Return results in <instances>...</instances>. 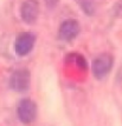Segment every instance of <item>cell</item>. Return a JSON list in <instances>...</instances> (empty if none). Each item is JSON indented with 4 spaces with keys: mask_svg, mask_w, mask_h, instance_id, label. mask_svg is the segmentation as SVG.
<instances>
[{
    "mask_svg": "<svg viewBox=\"0 0 122 126\" xmlns=\"http://www.w3.org/2000/svg\"><path fill=\"white\" fill-rule=\"evenodd\" d=\"M17 114L19 120L24 124H30L36 119L37 106L31 99H23L17 109Z\"/></svg>",
    "mask_w": 122,
    "mask_h": 126,
    "instance_id": "3957f363",
    "label": "cell"
},
{
    "mask_svg": "<svg viewBox=\"0 0 122 126\" xmlns=\"http://www.w3.org/2000/svg\"><path fill=\"white\" fill-rule=\"evenodd\" d=\"M59 0H45V5L48 6V8H53L58 4Z\"/></svg>",
    "mask_w": 122,
    "mask_h": 126,
    "instance_id": "ba28073f",
    "label": "cell"
},
{
    "mask_svg": "<svg viewBox=\"0 0 122 126\" xmlns=\"http://www.w3.org/2000/svg\"><path fill=\"white\" fill-rule=\"evenodd\" d=\"M34 41H36V37H34L32 33L30 32H24L20 33L16 39V43H14V49H16V53L20 57L28 54L31 52V49L33 48Z\"/></svg>",
    "mask_w": 122,
    "mask_h": 126,
    "instance_id": "277c9868",
    "label": "cell"
},
{
    "mask_svg": "<svg viewBox=\"0 0 122 126\" xmlns=\"http://www.w3.org/2000/svg\"><path fill=\"white\" fill-rule=\"evenodd\" d=\"M79 33V24L77 20L75 19H68L65 21L62 22L59 31H58V35L62 40H72L77 37V34Z\"/></svg>",
    "mask_w": 122,
    "mask_h": 126,
    "instance_id": "8992f818",
    "label": "cell"
},
{
    "mask_svg": "<svg viewBox=\"0 0 122 126\" xmlns=\"http://www.w3.org/2000/svg\"><path fill=\"white\" fill-rule=\"evenodd\" d=\"M113 13L114 16H117V18H122V0L117 1L116 4L113 7Z\"/></svg>",
    "mask_w": 122,
    "mask_h": 126,
    "instance_id": "52a82bcc",
    "label": "cell"
},
{
    "mask_svg": "<svg viewBox=\"0 0 122 126\" xmlns=\"http://www.w3.org/2000/svg\"><path fill=\"white\" fill-rule=\"evenodd\" d=\"M113 63L114 59L110 54L108 53H103L96 57L93 61V73L97 79H102L104 78L109 72H110L111 67H113Z\"/></svg>",
    "mask_w": 122,
    "mask_h": 126,
    "instance_id": "7a4b0ae2",
    "label": "cell"
},
{
    "mask_svg": "<svg viewBox=\"0 0 122 126\" xmlns=\"http://www.w3.org/2000/svg\"><path fill=\"white\" fill-rule=\"evenodd\" d=\"M39 14V4L37 0H25L20 7L22 19L26 24H33Z\"/></svg>",
    "mask_w": 122,
    "mask_h": 126,
    "instance_id": "5b68a950",
    "label": "cell"
},
{
    "mask_svg": "<svg viewBox=\"0 0 122 126\" xmlns=\"http://www.w3.org/2000/svg\"><path fill=\"white\" fill-rule=\"evenodd\" d=\"M30 72L26 68L17 70L10 78V87L16 92H26L30 88Z\"/></svg>",
    "mask_w": 122,
    "mask_h": 126,
    "instance_id": "6da1fadb",
    "label": "cell"
}]
</instances>
